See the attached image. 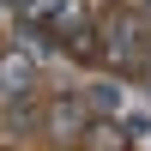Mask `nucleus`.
<instances>
[{
	"label": "nucleus",
	"mask_w": 151,
	"mask_h": 151,
	"mask_svg": "<svg viewBox=\"0 0 151 151\" xmlns=\"http://www.w3.org/2000/svg\"><path fill=\"white\" fill-rule=\"evenodd\" d=\"M85 139H91V151H127V139H121V127H91Z\"/></svg>",
	"instance_id": "obj_6"
},
{
	"label": "nucleus",
	"mask_w": 151,
	"mask_h": 151,
	"mask_svg": "<svg viewBox=\"0 0 151 151\" xmlns=\"http://www.w3.org/2000/svg\"><path fill=\"white\" fill-rule=\"evenodd\" d=\"M145 67H151V36H145Z\"/></svg>",
	"instance_id": "obj_8"
},
{
	"label": "nucleus",
	"mask_w": 151,
	"mask_h": 151,
	"mask_svg": "<svg viewBox=\"0 0 151 151\" xmlns=\"http://www.w3.org/2000/svg\"><path fill=\"white\" fill-rule=\"evenodd\" d=\"M85 109H91V97H55V103H48V133H55V139H79L85 127H91V115H85Z\"/></svg>",
	"instance_id": "obj_3"
},
{
	"label": "nucleus",
	"mask_w": 151,
	"mask_h": 151,
	"mask_svg": "<svg viewBox=\"0 0 151 151\" xmlns=\"http://www.w3.org/2000/svg\"><path fill=\"white\" fill-rule=\"evenodd\" d=\"M55 6H60V0H18V12H24V24H30V30L55 18Z\"/></svg>",
	"instance_id": "obj_5"
},
{
	"label": "nucleus",
	"mask_w": 151,
	"mask_h": 151,
	"mask_svg": "<svg viewBox=\"0 0 151 151\" xmlns=\"http://www.w3.org/2000/svg\"><path fill=\"white\" fill-rule=\"evenodd\" d=\"M36 85V48H12L0 55V97H24Z\"/></svg>",
	"instance_id": "obj_2"
},
{
	"label": "nucleus",
	"mask_w": 151,
	"mask_h": 151,
	"mask_svg": "<svg viewBox=\"0 0 151 151\" xmlns=\"http://www.w3.org/2000/svg\"><path fill=\"white\" fill-rule=\"evenodd\" d=\"M145 36H151V18H133V12H121V18L109 24V67H115V73L145 67Z\"/></svg>",
	"instance_id": "obj_1"
},
{
	"label": "nucleus",
	"mask_w": 151,
	"mask_h": 151,
	"mask_svg": "<svg viewBox=\"0 0 151 151\" xmlns=\"http://www.w3.org/2000/svg\"><path fill=\"white\" fill-rule=\"evenodd\" d=\"M48 30H55L60 42H79V36L91 30V6H85V0H60L55 18H48Z\"/></svg>",
	"instance_id": "obj_4"
},
{
	"label": "nucleus",
	"mask_w": 151,
	"mask_h": 151,
	"mask_svg": "<svg viewBox=\"0 0 151 151\" xmlns=\"http://www.w3.org/2000/svg\"><path fill=\"white\" fill-rule=\"evenodd\" d=\"M115 103H121L115 85H97V91H91V109H115Z\"/></svg>",
	"instance_id": "obj_7"
},
{
	"label": "nucleus",
	"mask_w": 151,
	"mask_h": 151,
	"mask_svg": "<svg viewBox=\"0 0 151 151\" xmlns=\"http://www.w3.org/2000/svg\"><path fill=\"white\" fill-rule=\"evenodd\" d=\"M145 12H151V0H145Z\"/></svg>",
	"instance_id": "obj_9"
}]
</instances>
